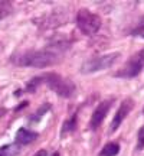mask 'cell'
Segmentation results:
<instances>
[{
  "label": "cell",
  "mask_w": 144,
  "mask_h": 156,
  "mask_svg": "<svg viewBox=\"0 0 144 156\" xmlns=\"http://www.w3.org/2000/svg\"><path fill=\"white\" fill-rule=\"evenodd\" d=\"M42 80L45 81V84L49 87L53 93L59 95V97H65V98H69L72 95L75 94V85L67 80V78L61 77L55 73H49L45 74Z\"/></svg>",
  "instance_id": "cell-2"
},
{
  "label": "cell",
  "mask_w": 144,
  "mask_h": 156,
  "mask_svg": "<svg viewBox=\"0 0 144 156\" xmlns=\"http://www.w3.org/2000/svg\"><path fill=\"white\" fill-rule=\"evenodd\" d=\"M118 58H120V54H118V52H112V54H107V55L91 58V59H88L87 62L82 64V73L91 74V73H97V71L107 69V68L112 67Z\"/></svg>",
  "instance_id": "cell-4"
},
{
  "label": "cell",
  "mask_w": 144,
  "mask_h": 156,
  "mask_svg": "<svg viewBox=\"0 0 144 156\" xmlns=\"http://www.w3.org/2000/svg\"><path fill=\"white\" fill-rule=\"evenodd\" d=\"M35 139H38V133H35L28 129H19L16 133V142L17 145H28L32 143Z\"/></svg>",
  "instance_id": "cell-8"
},
{
  "label": "cell",
  "mask_w": 144,
  "mask_h": 156,
  "mask_svg": "<svg viewBox=\"0 0 144 156\" xmlns=\"http://www.w3.org/2000/svg\"><path fill=\"white\" fill-rule=\"evenodd\" d=\"M40 81H42V77H40V78H33V80L28 84V90H29V91H35L36 85H38V84H40Z\"/></svg>",
  "instance_id": "cell-13"
},
{
  "label": "cell",
  "mask_w": 144,
  "mask_h": 156,
  "mask_svg": "<svg viewBox=\"0 0 144 156\" xmlns=\"http://www.w3.org/2000/svg\"><path fill=\"white\" fill-rule=\"evenodd\" d=\"M77 25L85 35H95L101 28V17L87 9H81L77 15Z\"/></svg>",
  "instance_id": "cell-3"
},
{
  "label": "cell",
  "mask_w": 144,
  "mask_h": 156,
  "mask_svg": "<svg viewBox=\"0 0 144 156\" xmlns=\"http://www.w3.org/2000/svg\"><path fill=\"white\" fill-rule=\"evenodd\" d=\"M139 146L140 147H144V126L140 129V132H139Z\"/></svg>",
  "instance_id": "cell-14"
},
{
  "label": "cell",
  "mask_w": 144,
  "mask_h": 156,
  "mask_svg": "<svg viewBox=\"0 0 144 156\" xmlns=\"http://www.w3.org/2000/svg\"><path fill=\"white\" fill-rule=\"evenodd\" d=\"M5 113H6V110H5V108H0V117L3 116V114H5Z\"/></svg>",
  "instance_id": "cell-16"
},
{
  "label": "cell",
  "mask_w": 144,
  "mask_h": 156,
  "mask_svg": "<svg viewBox=\"0 0 144 156\" xmlns=\"http://www.w3.org/2000/svg\"><path fill=\"white\" fill-rule=\"evenodd\" d=\"M12 13V5L6 0H0V20L7 17Z\"/></svg>",
  "instance_id": "cell-11"
},
{
  "label": "cell",
  "mask_w": 144,
  "mask_h": 156,
  "mask_svg": "<svg viewBox=\"0 0 144 156\" xmlns=\"http://www.w3.org/2000/svg\"><path fill=\"white\" fill-rule=\"evenodd\" d=\"M133 108V101L130 100V98H127V100H124L120 104V108L117 110L115 116H114V119H112V122H111V126H110V132L112 133V132H115L117 129L121 126V123L124 122V119L127 117V114L130 113V110Z\"/></svg>",
  "instance_id": "cell-6"
},
{
  "label": "cell",
  "mask_w": 144,
  "mask_h": 156,
  "mask_svg": "<svg viewBox=\"0 0 144 156\" xmlns=\"http://www.w3.org/2000/svg\"><path fill=\"white\" fill-rule=\"evenodd\" d=\"M20 152V146L17 143H10L0 147V156H16Z\"/></svg>",
  "instance_id": "cell-9"
},
{
  "label": "cell",
  "mask_w": 144,
  "mask_h": 156,
  "mask_svg": "<svg viewBox=\"0 0 144 156\" xmlns=\"http://www.w3.org/2000/svg\"><path fill=\"white\" fill-rule=\"evenodd\" d=\"M58 61V52L53 48H46L42 51H29L22 55H19L15 59L17 65L22 67H35V68H45L53 65Z\"/></svg>",
  "instance_id": "cell-1"
},
{
  "label": "cell",
  "mask_w": 144,
  "mask_h": 156,
  "mask_svg": "<svg viewBox=\"0 0 144 156\" xmlns=\"http://www.w3.org/2000/svg\"><path fill=\"white\" fill-rule=\"evenodd\" d=\"M140 29H144V20L141 23H140Z\"/></svg>",
  "instance_id": "cell-17"
},
{
  "label": "cell",
  "mask_w": 144,
  "mask_h": 156,
  "mask_svg": "<svg viewBox=\"0 0 144 156\" xmlns=\"http://www.w3.org/2000/svg\"><path fill=\"white\" fill-rule=\"evenodd\" d=\"M143 113H144V108H143Z\"/></svg>",
  "instance_id": "cell-19"
},
{
  "label": "cell",
  "mask_w": 144,
  "mask_h": 156,
  "mask_svg": "<svg viewBox=\"0 0 144 156\" xmlns=\"http://www.w3.org/2000/svg\"><path fill=\"white\" fill-rule=\"evenodd\" d=\"M74 129H75V119H71V120H68L65 123V126L62 129V134H67L68 132H72Z\"/></svg>",
  "instance_id": "cell-12"
},
{
  "label": "cell",
  "mask_w": 144,
  "mask_h": 156,
  "mask_svg": "<svg viewBox=\"0 0 144 156\" xmlns=\"http://www.w3.org/2000/svg\"><path fill=\"white\" fill-rule=\"evenodd\" d=\"M111 104H112V100H105V101H102V103H100V106L95 108L94 114L91 117V127L92 129L100 127L101 123L104 122V119H105L107 113L110 112Z\"/></svg>",
  "instance_id": "cell-7"
},
{
  "label": "cell",
  "mask_w": 144,
  "mask_h": 156,
  "mask_svg": "<svg viewBox=\"0 0 144 156\" xmlns=\"http://www.w3.org/2000/svg\"><path fill=\"white\" fill-rule=\"evenodd\" d=\"M50 156H59V153H58V152H55V153H52Z\"/></svg>",
  "instance_id": "cell-18"
},
{
  "label": "cell",
  "mask_w": 144,
  "mask_h": 156,
  "mask_svg": "<svg viewBox=\"0 0 144 156\" xmlns=\"http://www.w3.org/2000/svg\"><path fill=\"white\" fill-rule=\"evenodd\" d=\"M35 156H46V151H40V152H38Z\"/></svg>",
  "instance_id": "cell-15"
},
{
  "label": "cell",
  "mask_w": 144,
  "mask_h": 156,
  "mask_svg": "<svg viewBox=\"0 0 144 156\" xmlns=\"http://www.w3.org/2000/svg\"><path fill=\"white\" fill-rule=\"evenodd\" d=\"M118 152H120V146L117 143H108L102 147L100 156H117Z\"/></svg>",
  "instance_id": "cell-10"
},
{
  "label": "cell",
  "mask_w": 144,
  "mask_h": 156,
  "mask_svg": "<svg viewBox=\"0 0 144 156\" xmlns=\"http://www.w3.org/2000/svg\"><path fill=\"white\" fill-rule=\"evenodd\" d=\"M144 68V58L141 54H137L134 55L130 61L125 64V67L122 68L120 73H117V77H124V78H133L135 75H139Z\"/></svg>",
  "instance_id": "cell-5"
}]
</instances>
